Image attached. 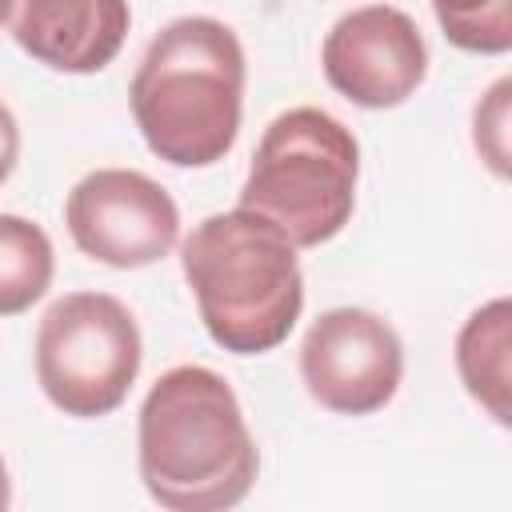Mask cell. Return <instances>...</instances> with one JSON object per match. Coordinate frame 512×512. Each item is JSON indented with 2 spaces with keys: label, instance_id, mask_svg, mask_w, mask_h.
Masks as SVG:
<instances>
[{
  "label": "cell",
  "instance_id": "11",
  "mask_svg": "<svg viewBox=\"0 0 512 512\" xmlns=\"http://www.w3.org/2000/svg\"><path fill=\"white\" fill-rule=\"evenodd\" d=\"M56 256L40 224L0 212V316L28 312L52 288Z\"/></svg>",
  "mask_w": 512,
  "mask_h": 512
},
{
  "label": "cell",
  "instance_id": "16",
  "mask_svg": "<svg viewBox=\"0 0 512 512\" xmlns=\"http://www.w3.org/2000/svg\"><path fill=\"white\" fill-rule=\"evenodd\" d=\"M8 4H12V0H0V24L8 20Z\"/></svg>",
  "mask_w": 512,
  "mask_h": 512
},
{
  "label": "cell",
  "instance_id": "6",
  "mask_svg": "<svg viewBox=\"0 0 512 512\" xmlns=\"http://www.w3.org/2000/svg\"><path fill=\"white\" fill-rule=\"evenodd\" d=\"M64 224L76 248L108 268H148L180 240L176 200L144 172L96 168L64 204Z\"/></svg>",
  "mask_w": 512,
  "mask_h": 512
},
{
  "label": "cell",
  "instance_id": "13",
  "mask_svg": "<svg viewBox=\"0 0 512 512\" xmlns=\"http://www.w3.org/2000/svg\"><path fill=\"white\" fill-rule=\"evenodd\" d=\"M508 92H512V84L496 80L488 88V96L476 104V116H472L476 152L488 160V168L496 176H508Z\"/></svg>",
  "mask_w": 512,
  "mask_h": 512
},
{
  "label": "cell",
  "instance_id": "14",
  "mask_svg": "<svg viewBox=\"0 0 512 512\" xmlns=\"http://www.w3.org/2000/svg\"><path fill=\"white\" fill-rule=\"evenodd\" d=\"M16 156H20V128H16V116L8 112V104H0V184L12 176Z\"/></svg>",
  "mask_w": 512,
  "mask_h": 512
},
{
  "label": "cell",
  "instance_id": "15",
  "mask_svg": "<svg viewBox=\"0 0 512 512\" xmlns=\"http://www.w3.org/2000/svg\"><path fill=\"white\" fill-rule=\"evenodd\" d=\"M12 504V480H8V468H4V456H0V508Z\"/></svg>",
  "mask_w": 512,
  "mask_h": 512
},
{
  "label": "cell",
  "instance_id": "12",
  "mask_svg": "<svg viewBox=\"0 0 512 512\" xmlns=\"http://www.w3.org/2000/svg\"><path fill=\"white\" fill-rule=\"evenodd\" d=\"M460 52L500 56L512 48V0H428Z\"/></svg>",
  "mask_w": 512,
  "mask_h": 512
},
{
  "label": "cell",
  "instance_id": "2",
  "mask_svg": "<svg viewBox=\"0 0 512 512\" xmlns=\"http://www.w3.org/2000/svg\"><path fill=\"white\" fill-rule=\"evenodd\" d=\"M132 120L164 164L208 168L228 156L244 112V48L224 20L180 16L148 44L132 88Z\"/></svg>",
  "mask_w": 512,
  "mask_h": 512
},
{
  "label": "cell",
  "instance_id": "10",
  "mask_svg": "<svg viewBox=\"0 0 512 512\" xmlns=\"http://www.w3.org/2000/svg\"><path fill=\"white\" fill-rule=\"evenodd\" d=\"M508 356H512V304L500 296L476 308L456 336V372L476 404L496 424H508Z\"/></svg>",
  "mask_w": 512,
  "mask_h": 512
},
{
  "label": "cell",
  "instance_id": "5",
  "mask_svg": "<svg viewBox=\"0 0 512 512\" xmlns=\"http://www.w3.org/2000/svg\"><path fill=\"white\" fill-rule=\"evenodd\" d=\"M140 356L136 320L108 292H68L36 328V380L76 420L116 412L136 384Z\"/></svg>",
  "mask_w": 512,
  "mask_h": 512
},
{
  "label": "cell",
  "instance_id": "1",
  "mask_svg": "<svg viewBox=\"0 0 512 512\" xmlns=\"http://www.w3.org/2000/svg\"><path fill=\"white\" fill-rule=\"evenodd\" d=\"M136 460L148 496L168 512H224L260 472L232 384L204 364H176L148 388Z\"/></svg>",
  "mask_w": 512,
  "mask_h": 512
},
{
  "label": "cell",
  "instance_id": "9",
  "mask_svg": "<svg viewBox=\"0 0 512 512\" xmlns=\"http://www.w3.org/2000/svg\"><path fill=\"white\" fill-rule=\"evenodd\" d=\"M128 0H12V40L52 72L88 76L108 68L128 40Z\"/></svg>",
  "mask_w": 512,
  "mask_h": 512
},
{
  "label": "cell",
  "instance_id": "3",
  "mask_svg": "<svg viewBox=\"0 0 512 512\" xmlns=\"http://www.w3.org/2000/svg\"><path fill=\"white\" fill-rule=\"evenodd\" d=\"M180 268L204 332L224 352H272L300 320L304 276L296 244L248 208L204 216L180 244Z\"/></svg>",
  "mask_w": 512,
  "mask_h": 512
},
{
  "label": "cell",
  "instance_id": "4",
  "mask_svg": "<svg viewBox=\"0 0 512 512\" xmlns=\"http://www.w3.org/2000/svg\"><path fill=\"white\" fill-rule=\"evenodd\" d=\"M356 176V136L320 108H288L252 152L240 208L276 224L296 248H316L352 220Z\"/></svg>",
  "mask_w": 512,
  "mask_h": 512
},
{
  "label": "cell",
  "instance_id": "8",
  "mask_svg": "<svg viewBox=\"0 0 512 512\" xmlns=\"http://www.w3.org/2000/svg\"><path fill=\"white\" fill-rule=\"evenodd\" d=\"M328 84L360 108H396L428 76L416 20L392 4H364L332 24L320 48Z\"/></svg>",
  "mask_w": 512,
  "mask_h": 512
},
{
  "label": "cell",
  "instance_id": "7",
  "mask_svg": "<svg viewBox=\"0 0 512 512\" xmlns=\"http://www.w3.org/2000/svg\"><path fill=\"white\" fill-rule=\"evenodd\" d=\"M300 376L308 396L336 416L380 412L404 376L396 328L368 308H332L316 316L300 344Z\"/></svg>",
  "mask_w": 512,
  "mask_h": 512
}]
</instances>
